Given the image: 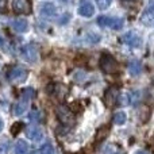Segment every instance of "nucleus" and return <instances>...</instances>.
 <instances>
[{
	"instance_id": "nucleus-1",
	"label": "nucleus",
	"mask_w": 154,
	"mask_h": 154,
	"mask_svg": "<svg viewBox=\"0 0 154 154\" xmlns=\"http://www.w3.org/2000/svg\"><path fill=\"white\" fill-rule=\"evenodd\" d=\"M56 115L57 119L64 126H72L75 123V112L69 107L64 106V104H61V106H58L56 108Z\"/></svg>"
},
{
	"instance_id": "nucleus-2",
	"label": "nucleus",
	"mask_w": 154,
	"mask_h": 154,
	"mask_svg": "<svg viewBox=\"0 0 154 154\" xmlns=\"http://www.w3.org/2000/svg\"><path fill=\"white\" fill-rule=\"evenodd\" d=\"M100 69L104 73H115L118 70V62L111 54H103L100 57Z\"/></svg>"
},
{
	"instance_id": "nucleus-3",
	"label": "nucleus",
	"mask_w": 154,
	"mask_h": 154,
	"mask_svg": "<svg viewBox=\"0 0 154 154\" xmlns=\"http://www.w3.org/2000/svg\"><path fill=\"white\" fill-rule=\"evenodd\" d=\"M97 24L100 27H108L112 30H120L123 27V19L120 18H111V16H99Z\"/></svg>"
},
{
	"instance_id": "nucleus-4",
	"label": "nucleus",
	"mask_w": 154,
	"mask_h": 154,
	"mask_svg": "<svg viewBox=\"0 0 154 154\" xmlns=\"http://www.w3.org/2000/svg\"><path fill=\"white\" fill-rule=\"evenodd\" d=\"M27 76H29V72L22 66H14L12 69L8 72V80H10L11 82H15V84L26 81Z\"/></svg>"
},
{
	"instance_id": "nucleus-5",
	"label": "nucleus",
	"mask_w": 154,
	"mask_h": 154,
	"mask_svg": "<svg viewBox=\"0 0 154 154\" xmlns=\"http://www.w3.org/2000/svg\"><path fill=\"white\" fill-rule=\"evenodd\" d=\"M20 56L23 60H26L27 62H35L38 60V49L34 43H29L24 45L20 49Z\"/></svg>"
},
{
	"instance_id": "nucleus-6",
	"label": "nucleus",
	"mask_w": 154,
	"mask_h": 154,
	"mask_svg": "<svg viewBox=\"0 0 154 154\" xmlns=\"http://www.w3.org/2000/svg\"><path fill=\"white\" fill-rule=\"evenodd\" d=\"M141 99V92L139 91H130V92L123 93L119 97V103L122 106H134Z\"/></svg>"
},
{
	"instance_id": "nucleus-7",
	"label": "nucleus",
	"mask_w": 154,
	"mask_h": 154,
	"mask_svg": "<svg viewBox=\"0 0 154 154\" xmlns=\"http://www.w3.org/2000/svg\"><path fill=\"white\" fill-rule=\"evenodd\" d=\"M12 8L15 14L19 15H27L31 12V2L30 0H14Z\"/></svg>"
},
{
	"instance_id": "nucleus-8",
	"label": "nucleus",
	"mask_w": 154,
	"mask_h": 154,
	"mask_svg": "<svg viewBox=\"0 0 154 154\" xmlns=\"http://www.w3.org/2000/svg\"><path fill=\"white\" fill-rule=\"evenodd\" d=\"M119 100V91L116 87H109L104 93V104L107 107H114L116 104V101Z\"/></svg>"
},
{
	"instance_id": "nucleus-9",
	"label": "nucleus",
	"mask_w": 154,
	"mask_h": 154,
	"mask_svg": "<svg viewBox=\"0 0 154 154\" xmlns=\"http://www.w3.org/2000/svg\"><path fill=\"white\" fill-rule=\"evenodd\" d=\"M122 39H123V42H125L126 45L131 46V48H138V46L142 45L141 37H139L138 34H135V32H133V31H128L127 34H125Z\"/></svg>"
},
{
	"instance_id": "nucleus-10",
	"label": "nucleus",
	"mask_w": 154,
	"mask_h": 154,
	"mask_svg": "<svg viewBox=\"0 0 154 154\" xmlns=\"http://www.w3.org/2000/svg\"><path fill=\"white\" fill-rule=\"evenodd\" d=\"M142 23L146 26H152L154 24V0L147 4L145 12L142 14Z\"/></svg>"
},
{
	"instance_id": "nucleus-11",
	"label": "nucleus",
	"mask_w": 154,
	"mask_h": 154,
	"mask_svg": "<svg viewBox=\"0 0 154 154\" xmlns=\"http://www.w3.org/2000/svg\"><path fill=\"white\" fill-rule=\"evenodd\" d=\"M26 135L29 139L35 141V142L41 141V139L43 138V133L39 126H29V127L26 128Z\"/></svg>"
},
{
	"instance_id": "nucleus-12",
	"label": "nucleus",
	"mask_w": 154,
	"mask_h": 154,
	"mask_svg": "<svg viewBox=\"0 0 154 154\" xmlns=\"http://www.w3.org/2000/svg\"><path fill=\"white\" fill-rule=\"evenodd\" d=\"M11 27H12V30L16 32H26L27 30H29V23H27L26 19L18 18L11 22Z\"/></svg>"
},
{
	"instance_id": "nucleus-13",
	"label": "nucleus",
	"mask_w": 154,
	"mask_h": 154,
	"mask_svg": "<svg viewBox=\"0 0 154 154\" xmlns=\"http://www.w3.org/2000/svg\"><path fill=\"white\" fill-rule=\"evenodd\" d=\"M29 103H30V100H27V99H24V97H22L20 96L19 101L14 106V115H16V116L23 115L24 112H26L27 107H29Z\"/></svg>"
},
{
	"instance_id": "nucleus-14",
	"label": "nucleus",
	"mask_w": 154,
	"mask_h": 154,
	"mask_svg": "<svg viewBox=\"0 0 154 154\" xmlns=\"http://www.w3.org/2000/svg\"><path fill=\"white\" fill-rule=\"evenodd\" d=\"M79 14L84 18H91V16L95 14V7H93L92 3L89 2H84L79 7Z\"/></svg>"
},
{
	"instance_id": "nucleus-15",
	"label": "nucleus",
	"mask_w": 154,
	"mask_h": 154,
	"mask_svg": "<svg viewBox=\"0 0 154 154\" xmlns=\"http://www.w3.org/2000/svg\"><path fill=\"white\" fill-rule=\"evenodd\" d=\"M57 12L56 7H54V4H51V3H45V4H42V7H41V14H42L43 16H48V18H51V16H54Z\"/></svg>"
},
{
	"instance_id": "nucleus-16",
	"label": "nucleus",
	"mask_w": 154,
	"mask_h": 154,
	"mask_svg": "<svg viewBox=\"0 0 154 154\" xmlns=\"http://www.w3.org/2000/svg\"><path fill=\"white\" fill-rule=\"evenodd\" d=\"M128 72L131 76H138L142 72V64L139 61H131L128 64Z\"/></svg>"
},
{
	"instance_id": "nucleus-17",
	"label": "nucleus",
	"mask_w": 154,
	"mask_h": 154,
	"mask_svg": "<svg viewBox=\"0 0 154 154\" xmlns=\"http://www.w3.org/2000/svg\"><path fill=\"white\" fill-rule=\"evenodd\" d=\"M29 153V145L26 143V141L19 139L15 145V154H27Z\"/></svg>"
},
{
	"instance_id": "nucleus-18",
	"label": "nucleus",
	"mask_w": 154,
	"mask_h": 154,
	"mask_svg": "<svg viewBox=\"0 0 154 154\" xmlns=\"http://www.w3.org/2000/svg\"><path fill=\"white\" fill-rule=\"evenodd\" d=\"M126 120H127V115L123 111H118L114 114V123H116V125H119V126L125 125Z\"/></svg>"
},
{
	"instance_id": "nucleus-19",
	"label": "nucleus",
	"mask_w": 154,
	"mask_h": 154,
	"mask_svg": "<svg viewBox=\"0 0 154 154\" xmlns=\"http://www.w3.org/2000/svg\"><path fill=\"white\" fill-rule=\"evenodd\" d=\"M108 131H109L108 126H101V127L97 130V133H96V142H101V141H103V139L107 137Z\"/></svg>"
},
{
	"instance_id": "nucleus-20",
	"label": "nucleus",
	"mask_w": 154,
	"mask_h": 154,
	"mask_svg": "<svg viewBox=\"0 0 154 154\" xmlns=\"http://www.w3.org/2000/svg\"><path fill=\"white\" fill-rule=\"evenodd\" d=\"M29 119L32 120V122H41V120L43 119V115H42V112H41V111H38V109H34V111L30 112Z\"/></svg>"
},
{
	"instance_id": "nucleus-21",
	"label": "nucleus",
	"mask_w": 154,
	"mask_h": 154,
	"mask_svg": "<svg viewBox=\"0 0 154 154\" xmlns=\"http://www.w3.org/2000/svg\"><path fill=\"white\" fill-rule=\"evenodd\" d=\"M22 97L27 99V100H31V99L35 97V91L32 89V88H26V89L22 91Z\"/></svg>"
},
{
	"instance_id": "nucleus-22",
	"label": "nucleus",
	"mask_w": 154,
	"mask_h": 154,
	"mask_svg": "<svg viewBox=\"0 0 154 154\" xmlns=\"http://www.w3.org/2000/svg\"><path fill=\"white\" fill-rule=\"evenodd\" d=\"M41 154H54V147L51 143H45L39 150Z\"/></svg>"
},
{
	"instance_id": "nucleus-23",
	"label": "nucleus",
	"mask_w": 154,
	"mask_h": 154,
	"mask_svg": "<svg viewBox=\"0 0 154 154\" xmlns=\"http://www.w3.org/2000/svg\"><path fill=\"white\" fill-rule=\"evenodd\" d=\"M96 3H97V7L100 10H106V8H108L111 5L112 0H96Z\"/></svg>"
},
{
	"instance_id": "nucleus-24",
	"label": "nucleus",
	"mask_w": 154,
	"mask_h": 154,
	"mask_svg": "<svg viewBox=\"0 0 154 154\" xmlns=\"http://www.w3.org/2000/svg\"><path fill=\"white\" fill-rule=\"evenodd\" d=\"M23 128V125L22 123H15V125L11 127V134H14V135H16V134H19V131Z\"/></svg>"
},
{
	"instance_id": "nucleus-25",
	"label": "nucleus",
	"mask_w": 154,
	"mask_h": 154,
	"mask_svg": "<svg viewBox=\"0 0 154 154\" xmlns=\"http://www.w3.org/2000/svg\"><path fill=\"white\" fill-rule=\"evenodd\" d=\"M7 11V0H0V12Z\"/></svg>"
},
{
	"instance_id": "nucleus-26",
	"label": "nucleus",
	"mask_w": 154,
	"mask_h": 154,
	"mask_svg": "<svg viewBox=\"0 0 154 154\" xmlns=\"http://www.w3.org/2000/svg\"><path fill=\"white\" fill-rule=\"evenodd\" d=\"M2 130H3V122L0 120V131H2Z\"/></svg>"
},
{
	"instance_id": "nucleus-27",
	"label": "nucleus",
	"mask_w": 154,
	"mask_h": 154,
	"mask_svg": "<svg viewBox=\"0 0 154 154\" xmlns=\"http://www.w3.org/2000/svg\"><path fill=\"white\" fill-rule=\"evenodd\" d=\"M62 2H68V0H62Z\"/></svg>"
}]
</instances>
